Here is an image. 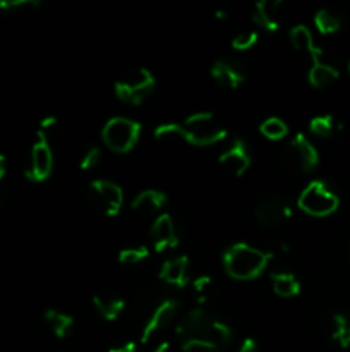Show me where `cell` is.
<instances>
[{
	"instance_id": "6da1fadb",
	"label": "cell",
	"mask_w": 350,
	"mask_h": 352,
	"mask_svg": "<svg viewBox=\"0 0 350 352\" xmlns=\"http://www.w3.org/2000/svg\"><path fill=\"white\" fill-rule=\"evenodd\" d=\"M175 333L184 352H222L232 340L230 327L201 308L191 309L182 316Z\"/></svg>"
},
{
	"instance_id": "7a4b0ae2",
	"label": "cell",
	"mask_w": 350,
	"mask_h": 352,
	"mask_svg": "<svg viewBox=\"0 0 350 352\" xmlns=\"http://www.w3.org/2000/svg\"><path fill=\"white\" fill-rule=\"evenodd\" d=\"M273 254L246 243H235L223 253V268L235 280H253L266 270Z\"/></svg>"
},
{
	"instance_id": "3957f363",
	"label": "cell",
	"mask_w": 350,
	"mask_h": 352,
	"mask_svg": "<svg viewBox=\"0 0 350 352\" xmlns=\"http://www.w3.org/2000/svg\"><path fill=\"white\" fill-rule=\"evenodd\" d=\"M182 141L194 146H211L226 138V127L211 112H198L180 124Z\"/></svg>"
},
{
	"instance_id": "277c9868",
	"label": "cell",
	"mask_w": 350,
	"mask_h": 352,
	"mask_svg": "<svg viewBox=\"0 0 350 352\" xmlns=\"http://www.w3.org/2000/svg\"><path fill=\"white\" fill-rule=\"evenodd\" d=\"M154 86H156V79L151 74V71L136 67L117 79L113 91L120 102L129 103V105H141L153 93Z\"/></svg>"
},
{
	"instance_id": "5b68a950",
	"label": "cell",
	"mask_w": 350,
	"mask_h": 352,
	"mask_svg": "<svg viewBox=\"0 0 350 352\" xmlns=\"http://www.w3.org/2000/svg\"><path fill=\"white\" fill-rule=\"evenodd\" d=\"M143 127L129 117H112L102 129V141L113 153H129L139 141Z\"/></svg>"
},
{
	"instance_id": "8992f818",
	"label": "cell",
	"mask_w": 350,
	"mask_h": 352,
	"mask_svg": "<svg viewBox=\"0 0 350 352\" xmlns=\"http://www.w3.org/2000/svg\"><path fill=\"white\" fill-rule=\"evenodd\" d=\"M299 208L311 217H328L336 212L340 199L323 181H312L302 189L297 201Z\"/></svg>"
},
{
	"instance_id": "52a82bcc",
	"label": "cell",
	"mask_w": 350,
	"mask_h": 352,
	"mask_svg": "<svg viewBox=\"0 0 350 352\" xmlns=\"http://www.w3.org/2000/svg\"><path fill=\"white\" fill-rule=\"evenodd\" d=\"M86 199L95 212L105 217H117L124 205V192L119 184L106 179H96L88 186Z\"/></svg>"
},
{
	"instance_id": "ba28073f",
	"label": "cell",
	"mask_w": 350,
	"mask_h": 352,
	"mask_svg": "<svg viewBox=\"0 0 350 352\" xmlns=\"http://www.w3.org/2000/svg\"><path fill=\"white\" fill-rule=\"evenodd\" d=\"M319 164V153L314 144L304 136L295 134L283 150V165L294 174H309Z\"/></svg>"
},
{
	"instance_id": "9c48e42d",
	"label": "cell",
	"mask_w": 350,
	"mask_h": 352,
	"mask_svg": "<svg viewBox=\"0 0 350 352\" xmlns=\"http://www.w3.org/2000/svg\"><path fill=\"white\" fill-rule=\"evenodd\" d=\"M257 223L264 229H275L292 217V205L285 196L270 195L261 199L254 210Z\"/></svg>"
},
{
	"instance_id": "30bf717a",
	"label": "cell",
	"mask_w": 350,
	"mask_h": 352,
	"mask_svg": "<svg viewBox=\"0 0 350 352\" xmlns=\"http://www.w3.org/2000/svg\"><path fill=\"white\" fill-rule=\"evenodd\" d=\"M51 170H54V153H51L50 143L38 138L36 143L31 148L26 177L33 182H43L50 177Z\"/></svg>"
},
{
	"instance_id": "8fae6325",
	"label": "cell",
	"mask_w": 350,
	"mask_h": 352,
	"mask_svg": "<svg viewBox=\"0 0 350 352\" xmlns=\"http://www.w3.org/2000/svg\"><path fill=\"white\" fill-rule=\"evenodd\" d=\"M218 164L232 177H240V175L246 174L250 165V155L246 141L240 140V138L233 140V143L220 155Z\"/></svg>"
},
{
	"instance_id": "7c38bea8",
	"label": "cell",
	"mask_w": 350,
	"mask_h": 352,
	"mask_svg": "<svg viewBox=\"0 0 350 352\" xmlns=\"http://www.w3.org/2000/svg\"><path fill=\"white\" fill-rule=\"evenodd\" d=\"M285 10H287V7L281 0H261L254 6L253 21L259 28L275 33L285 23V17H287Z\"/></svg>"
},
{
	"instance_id": "4fadbf2b",
	"label": "cell",
	"mask_w": 350,
	"mask_h": 352,
	"mask_svg": "<svg viewBox=\"0 0 350 352\" xmlns=\"http://www.w3.org/2000/svg\"><path fill=\"white\" fill-rule=\"evenodd\" d=\"M151 243L156 253H163V251L174 250L178 244L177 229H175V222L172 219L170 213H160L151 223Z\"/></svg>"
},
{
	"instance_id": "5bb4252c",
	"label": "cell",
	"mask_w": 350,
	"mask_h": 352,
	"mask_svg": "<svg viewBox=\"0 0 350 352\" xmlns=\"http://www.w3.org/2000/svg\"><path fill=\"white\" fill-rule=\"evenodd\" d=\"M178 311V301L175 299H167V301L161 302L151 316L148 318L146 325L143 327V332H141V344H146L153 339V336H156L158 332H161L163 329H167L172 323V320L175 318Z\"/></svg>"
},
{
	"instance_id": "9a60e30c",
	"label": "cell",
	"mask_w": 350,
	"mask_h": 352,
	"mask_svg": "<svg viewBox=\"0 0 350 352\" xmlns=\"http://www.w3.org/2000/svg\"><path fill=\"white\" fill-rule=\"evenodd\" d=\"M93 306H95L96 311L100 313L103 320L115 322L122 315L124 308H126V301L117 292L110 291V289H102V291L93 296Z\"/></svg>"
},
{
	"instance_id": "2e32d148",
	"label": "cell",
	"mask_w": 350,
	"mask_h": 352,
	"mask_svg": "<svg viewBox=\"0 0 350 352\" xmlns=\"http://www.w3.org/2000/svg\"><path fill=\"white\" fill-rule=\"evenodd\" d=\"M160 278L168 285L184 289L189 284V258L185 254L170 258L161 265Z\"/></svg>"
},
{
	"instance_id": "e0dca14e",
	"label": "cell",
	"mask_w": 350,
	"mask_h": 352,
	"mask_svg": "<svg viewBox=\"0 0 350 352\" xmlns=\"http://www.w3.org/2000/svg\"><path fill=\"white\" fill-rule=\"evenodd\" d=\"M209 74L216 85L225 89H237L246 79L242 69L229 60H216L209 69Z\"/></svg>"
},
{
	"instance_id": "ac0fdd59",
	"label": "cell",
	"mask_w": 350,
	"mask_h": 352,
	"mask_svg": "<svg viewBox=\"0 0 350 352\" xmlns=\"http://www.w3.org/2000/svg\"><path fill=\"white\" fill-rule=\"evenodd\" d=\"M290 41H292V47H294L295 50L301 52V54H305L309 58H311V64L312 62L323 60L321 58L323 50L319 47H316L311 30H309L307 26H304V24H299V26L292 28Z\"/></svg>"
},
{
	"instance_id": "d6986e66",
	"label": "cell",
	"mask_w": 350,
	"mask_h": 352,
	"mask_svg": "<svg viewBox=\"0 0 350 352\" xmlns=\"http://www.w3.org/2000/svg\"><path fill=\"white\" fill-rule=\"evenodd\" d=\"M345 14L340 9H336V7H323V9H319L314 14L316 30L321 34H325V36L338 33L343 28V24H345Z\"/></svg>"
},
{
	"instance_id": "ffe728a7",
	"label": "cell",
	"mask_w": 350,
	"mask_h": 352,
	"mask_svg": "<svg viewBox=\"0 0 350 352\" xmlns=\"http://www.w3.org/2000/svg\"><path fill=\"white\" fill-rule=\"evenodd\" d=\"M165 203H167L165 192L158 191V189H144L132 199L130 208L139 215H153L163 208Z\"/></svg>"
},
{
	"instance_id": "44dd1931",
	"label": "cell",
	"mask_w": 350,
	"mask_h": 352,
	"mask_svg": "<svg viewBox=\"0 0 350 352\" xmlns=\"http://www.w3.org/2000/svg\"><path fill=\"white\" fill-rule=\"evenodd\" d=\"M338 78H340L338 69L325 60L312 62L311 67H309V72H307L309 85L314 86V88H318V89L328 88V86H331Z\"/></svg>"
},
{
	"instance_id": "7402d4cb",
	"label": "cell",
	"mask_w": 350,
	"mask_h": 352,
	"mask_svg": "<svg viewBox=\"0 0 350 352\" xmlns=\"http://www.w3.org/2000/svg\"><path fill=\"white\" fill-rule=\"evenodd\" d=\"M309 129L314 136L323 138V140H333L342 133L343 124L331 113H325V116H316L314 119H311Z\"/></svg>"
},
{
	"instance_id": "603a6c76",
	"label": "cell",
	"mask_w": 350,
	"mask_h": 352,
	"mask_svg": "<svg viewBox=\"0 0 350 352\" xmlns=\"http://www.w3.org/2000/svg\"><path fill=\"white\" fill-rule=\"evenodd\" d=\"M45 322H47V325L50 327V330L57 339H65V337L71 336L72 329L75 325L74 318L71 315H65L58 309H47L45 311Z\"/></svg>"
},
{
	"instance_id": "cb8c5ba5",
	"label": "cell",
	"mask_w": 350,
	"mask_h": 352,
	"mask_svg": "<svg viewBox=\"0 0 350 352\" xmlns=\"http://www.w3.org/2000/svg\"><path fill=\"white\" fill-rule=\"evenodd\" d=\"M271 282H273L275 294L280 298H295L301 292V282L294 274H288V272L271 274Z\"/></svg>"
},
{
	"instance_id": "d4e9b609",
	"label": "cell",
	"mask_w": 350,
	"mask_h": 352,
	"mask_svg": "<svg viewBox=\"0 0 350 352\" xmlns=\"http://www.w3.org/2000/svg\"><path fill=\"white\" fill-rule=\"evenodd\" d=\"M192 294H194L198 305L205 306L211 302L216 298V285L213 278L208 277V275H201V277L196 278L192 282Z\"/></svg>"
},
{
	"instance_id": "484cf974",
	"label": "cell",
	"mask_w": 350,
	"mask_h": 352,
	"mask_svg": "<svg viewBox=\"0 0 350 352\" xmlns=\"http://www.w3.org/2000/svg\"><path fill=\"white\" fill-rule=\"evenodd\" d=\"M40 0H0V16H19L40 9Z\"/></svg>"
},
{
	"instance_id": "4316f807",
	"label": "cell",
	"mask_w": 350,
	"mask_h": 352,
	"mask_svg": "<svg viewBox=\"0 0 350 352\" xmlns=\"http://www.w3.org/2000/svg\"><path fill=\"white\" fill-rule=\"evenodd\" d=\"M261 134H263L266 140L270 141H280L283 138H287L288 127L285 124V120H281L280 117H268L261 122L259 126Z\"/></svg>"
},
{
	"instance_id": "83f0119b",
	"label": "cell",
	"mask_w": 350,
	"mask_h": 352,
	"mask_svg": "<svg viewBox=\"0 0 350 352\" xmlns=\"http://www.w3.org/2000/svg\"><path fill=\"white\" fill-rule=\"evenodd\" d=\"M333 340L338 344L342 349L350 347V330H349V316L347 315H335L333 318Z\"/></svg>"
},
{
	"instance_id": "f1b7e54d",
	"label": "cell",
	"mask_w": 350,
	"mask_h": 352,
	"mask_svg": "<svg viewBox=\"0 0 350 352\" xmlns=\"http://www.w3.org/2000/svg\"><path fill=\"white\" fill-rule=\"evenodd\" d=\"M153 136L154 140L161 141V143H177V141H182L180 124H175V122L160 124V126L153 131Z\"/></svg>"
},
{
	"instance_id": "f546056e",
	"label": "cell",
	"mask_w": 350,
	"mask_h": 352,
	"mask_svg": "<svg viewBox=\"0 0 350 352\" xmlns=\"http://www.w3.org/2000/svg\"><path fill=\"white\" fill-rule=\"evenodd\" d=\"M148 256H150V250H148V246H132L120 251L119 261L124 265H136L146 260Z\"/></svg>"
},
{
	"instance_id": "4dcf8cb0",
	"label": "cell",
	"mask_w": 350,
	"mask_h": 352,
	"mask_svg": "<svg viewBox=\"0 0 350 352\" xmlns=\"http://www.w3.org/2000/svg\"><path fill=\"white\" fill-rule=\"evenodd\" d=\"M58 133H60V120L55 116L45 117L40 122V127H38V138L48 141V143H50L54 138H57Z\"/></svg>"
},
{
	"instance_id": "1f68e13d",
	"label": "cell",
	"mask_w": 350,
	"mask_h": 352,
	"mask_svg": "<svg viewBox=\"0 0 350 352\" xmlns=\"http://www.w3.org/2000/svg\"><path fill=\"white\" fill-rule=\"evenodd\" d=\"M257 40H259V33L257 31H244V33L235 34L232 38V48L237 52H247L257 43Z\"/></svg>"
},
{
	"instance_id": "d6a6232c",
	"label": "cell",
	"mask_w": 350,
	"mask_h": 352,
	"mask_svg": "<svg viewBox=\"0 0 350 352\" xmlns=\"http://www.w3.org/2000/svg\"><path fill=\"white\" fill-rule=\"evenodd\" d=\"M100 160H102V150L98 146H91L82 153L81 160H79V168L88 172L91 168H95L100 164Z\"/></svg>"
},
{
	"instance_id": "836d02e7",
	"label": "cell",
	"mask_w": 350,
	"mask_h": 352,
	"mask_svg": "<svg viewBox=\"0 0 350 352\" xmlns=\"http://www.w3.org/2000/svg\"><path fill=\"white\" fill-rule=\"evenodd\" d=\"M108 352H137V346L132 340H127V342L119 344V346L110 347Z\"/></svg>"
},
{
	"instance_id": "e575fe53",
	"label": "cell",
	"mask_w": 350,
	"mask_h": 352,
	"mask_svg": "<svg viewBox=\"0 0 350 352\" xmlns=\"http://www.w3.org/2000/svg\"><path fill=\"white\" fill-rule=\"evenodd\" d=\"M237 352H259V346H257L256 340L250 339V337H247V339L240 344L239 351Z\"/></svg>"
},
{
	"instance_id": "d590c367",
	"label": "cell",
	"mask_w": 350,
	"mask_h": 352,
	"mask_svg": "<svg viewBox=\"0 0 350 352\" xmlns=\"http://www.w3.org/2000/svg\"><path fill=\"white\" fill-rule=\"evenodd\" d=\"M5 174H7V158L5 155L0 153V181L5 177Z\"/></svg>"
},
{
	"instance_id": "8d00e7d4",
	"label": "cell",
	"mask_w": 350,
	"mask_h": 352,
	"mask_svg": "<svg viewBox=\"0 0 350 352\" xmlns=\"http://www.w3.org/2000/svg\"><path fill=\"white\" fill-rule=\"evenodd\" d=\"M153 352H172V347H170V344H168V342H161L160 346H158Z\"/></svg>"
},
{
	"instance_id": "74e56055",
	"label": "cell",
	"mask_w": 350,
	"mask_h": 352,
	"mask_svg": "<svg viewBox=\"0 0 350 352\" xmlns=\"http://www.w3.org/2000/svg\"><path fill=\"white\" fill-rule=\"evenodd\" d=\"M215 17H216V19H225L226 14L223 12V10H216V12H215Z\"/></svg>"
},
{
	"instance_id": "f35d334b",
	"label": "cell",
	"mask_w": 350,
	"mask_h": 352,
	"mask_svg": "<svg viewBox=\"0 0 350 352\" xmlns=\"http://www.w3.org/2000/svg\"><path fill=\"white\" fill-rule=\"evenodd\" d=\"M349 330H350V316H349Z\"/></svg>"
},
{
	"instance_id": "ab89813d",
	"label": "cell",
	"mask_w": 350,
	"mask_h": 352,
	"mask_svg": "<svg viewBox=\"0 0 350 352\" xmlns=\"http://www.w3.org/2000/svg\"><path fill=\"white\" fill-rule=\"evenodd\" d=\"M349 72H350V62H349Z\"/></svg>"
}]
</instances>
